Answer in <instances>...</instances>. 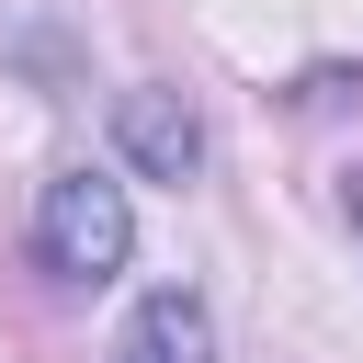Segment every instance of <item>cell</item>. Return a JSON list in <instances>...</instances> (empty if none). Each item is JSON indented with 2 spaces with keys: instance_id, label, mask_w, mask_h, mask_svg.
<instances>
[{
  "instance_id": "obj_1",
  "label": "cell",
  "mask_w": 363,
  "mask_h": 363,
  "mask_svg": "<svg viewBox=\"0 0 363 363\" xmlns=\"http://www.w3.org/2000/svg\"><path fill=\"white\" fill-rule=\"evenodd\" d=\"M125 250H136V204H125L113 170H57L34 193V261L57 284H113Z\"/></svg>"
},
{
  "instance_id": "obj_2",
  "label": "cell",
  "mask_w": 363,
  "mask_h": 363,
  "mask_svg": "<svg viewBox=\"0 0 363 363\" xmlns=\"http://www.w3.org/2000/svg\"><path fill=\"white\" fill-rule=\"evenodd\" d=\"M113 147H125L147 182H193V170H204V125H193V102L159 91V79L113 102Z\"/></svg>"
},
{
  "instance_id": "obj_3",
  "label": "cell",
  "mask_w": 363,
  "mask_h": 363,
  "mask_svg": "<svg viewBox=\"0 0 363 363\" xmlns=\"http://www.w3.org/2000/svg\"><path fill=\"white\" fill-rule=\"evenodd\" d=\"M113 363H216V318H204V295H182V284L136 295V318H125Z\"/></svg>"
}]
</instances>
